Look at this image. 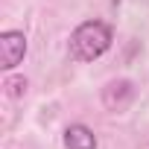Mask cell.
Returning <instances> with one entry per match:
<instances>
[{
  "mask_svg": "<svg viewBox=\"0 0 149 149\" xmlns=\"http://www.w3.org/2000/svg\"><path fill=\"white\" fill-rule=\"evenodd\" d=\"M9 88H12V94L18 97V94H21V88H26V82H24V79H15V82H9Z\"/></svg>",
  "mask_w": 149,
  "mask_h": 149,
  "instance_id": "4",
  "label": "cell"
},
{
  "mask_svg": "<svg viewBox=\"0 0 149 149\" xmlns=\"http://www.w3.org/2000/svg\"><path fill=\"white\" fill-rule=\"evenodd\" d=\"M26 56V35L21 29H6L0 32V67L15 70Z\"/></svg>",
  "mask_w": 149,
  "mask_h": 149,
  "instance_id": "2",
  "label": "cell"
},
{
  "mask_svg": "<svg viewBox=\"0 0 149 149\" xmlns=\"http://www.w3.org/2000/svg\"><path fill=\"white\" fill-rule=\"evenodd\" d=\"M64 146L67 149H97V134L82 123H73L64 132Z\"/></svg>",
  "mask_w": 149,
  "mask_h": 149,
  "instance_id": "3",
  "label": "cell"
},
{
  "mask_svg": "<svg viewBox=\"0 0 149 149\" xmlns=\"http://www.w3.org/2000/svg\"><path fill=\"white\" fill-rule=\"evenodd\" d=\"M111 47V26L102 21H85L70 35V56L76 61H94Z\"/></svg>",
  "mask_w": 149,
  "mask_h": 149,
  "instance_id": "1",
  "label": "cell"
}]
</instances>
